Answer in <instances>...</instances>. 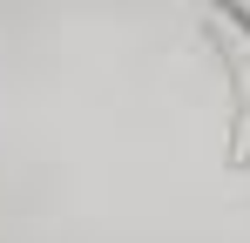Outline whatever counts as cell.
<instances>
[{
	"instance_id": "6da1fadb",
	"label": "cell",
	"mask_w": 250,
	"mask_h": 243,
	"mask_svg": "<svg viewBox=\"0 0 250 243\" xmlns=\"http://www.w3.org/2000/svg\"><path fill=\"white\" fill-rule=\"evenodd\" d=\"M203 40L216 68L230 81V135H223V162L250 169V7L237 0H209L203 7Z\"/></svg>"
}]
</instances>
